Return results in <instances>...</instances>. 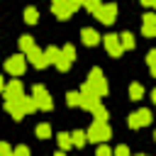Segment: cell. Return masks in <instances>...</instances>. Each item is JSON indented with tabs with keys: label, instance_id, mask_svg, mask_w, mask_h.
I'll return each mask as SVG.
<instances>
[{
	"label": "cell",
	"instance_id": "cell-1",
	"mask_svg": "<svg viewBox=\"0 0 156 156\" xmlns=\"http://www.w3.org/2000/svg\"><path fill=\"white\" fill-rule=\"evenodd\" d=\"M5 110H7L15 119H22L24 115H29V112L37 110V102H34V98L20 95V98H15V100H5Z\"/></svg>",
	"mask_w": 156,
	"mask_h": 156
},
{
	"label": "cell",
	"instance_id": "cell-2",
	"mask_svg": "<svg viewBox=\"0 0 156 156\" xmlns=\"http://www.w3.org/2000/svg\"><path fill=\"white\" fill-rule=\"evenodd\" d=\"M80 90H88V93H93V95H98V98H105L107 90H110V85H107L102 71H100V68H93V71L88 73V80L83 83Z\"/></svg>",
	"mask_w": 156,
	"mask_h": 156
},
{
	"label": "cell",
	"instance_id": "cell-3",
	"mask_svg": "<svg viewBox=\"0 0 156 156\" xmlns=\"http://www.w3.org/2000/svg\"><path fill=\"white\" fill-rule=\"evenodd\" d=\"M85 136H88V141H93V144H105V141L112 136V129H110L107 122H93L90 129L85 132Z\"/></svg>",
	"mask_w": 156,
	"mask_h": 156
},
{
	"label": "cell",
	"instance_id": "cell-4",
	"mask_svg": "<svg viewBox=\"0 0 156 156\" xmlns=\"http://www.w3.org/2000/svg\"><path fill=\"white\" fill-rule=\"evenodd\" d=\"M32 98H34V102H37V107L39 110H44V112H49L51 107H54V102H51V95H49V90L44 88V85H34L32 88Z\"/></svg>",
	"mask_w": 156,
	"mask_h": 156
},
{
	"label": "cell",
	"instance_id": "cell-5",
	"mask_svg": "<svg viewBox=\"0 0 156 156\" xmlns=\"http://www.w3.org/2000/svg\"><path fill=\"white\" fill-rule=\"evenodd\" d=\"M24 68H27V58H24V54H15V56H10L7 61H5V71L10 73V76H22L24 73Z\"/></svg>",
	"mask_w": 156,
	"mask_h": 156
},
{
	"label": "cell",
	"instance_id": "cell-6",
	"mask_svg": "<svg viewBox=\"0 0 156 156\" xmlns=\"http://www.w3.org/2000/svg\"><path fill=\"white\" fill-rule=\"evenodd\" d=\"M93 15H95L102 24H112V22L117 20V5H115V2H105V5H100Z\"/></svg>",
	"mask_w": 156,
	"mask_h": 156
},
{
	"label": "cell",
	"instance_id": "cell-7",
	"mask_svg": "<svg viewBox=\"0 0 156 156\" xmlns=\"http://www.w3.org/2000/svg\"><path fill=\"white\" fill-rule=\"evenodd\" d=\"M151 119H154L151 110L141 107V110H136V112H132V115H129V127H132V129H139V127H146V124H151Z\"/></svg>",
	"mask_w": 156,
	"mask_h": 156
},
{
	"label": "cell",
	"instance_id": "cell-8",
	"mask_svg": "<svg viewBox=\"0 0 156 156\" xmlns=\"http://www.w3.org/2000/svg\"><path fill=\"white\" fill-rule=\"evenodd\" d=\"M73 58H76V49L71 46V44H66L63 49H61V54H58V58H56V68L58 71H68L71 68V63H73Z\"/></svg>",
	"mask_w": 156,
	"mask_h": 156
},
{
	"label": "cell",
	"instance_id": "cell-9",
	"mask_svg": "<svg viewBox=\"0 0 156 156\" xmlns=\"http://www.w3.org/2000/svg\"><path fill=\"white\" fill-rule=\"evenodd\" d=\"M102 44H105V49H107V54L110 56H115V58H119L122 56V41H119V37L117 34H107V37H102Z\"/></svg>",
	"mask_w": 156,
	"mask_h": 156
},
{
	"label": "cell",
	"instance_id": "cell-10",
	"mask_svg": "<svg viewBox=\"0 0 156 156\" xmlns=\"http://www.w3.org/2000/svg\"><path fill=\"white\" fill-rule=\"evenodd\" d=\"M20 95H22V80L20 78H12L10 83H5V88H2V98L5 100H15Z\"/></svg>",
	"mask_w": 156,
	"mask_h": 156
},
{
	"label": "cell",
	"instance_id": "cell-11",
	"mask_svg": "<svg viewBox=\"0 0 156 156\" xmlns=\"http://www.w3.org/2000/svg\"><path fill=\"white\" fill-rule=\"evenodd\" d=\"M24 58H29L37 68H46L49 63H46V58H44V51L39 49V46H32L29 51H24Z\"/></svg>",
	"mask_w": 156,
	"mask_h": 156
},
{
	"label": "cell",
	"instance_id": "cell-12",
	"mask_svg": "<svg viewBox=\"0 0 156 156\" xmlns=\"http://www.w3.org/2000/svg\"><path fill=\"white\" fill-rule=\"evenodd\" d=\"M95 105H100V98L93 95V93H88V90H80V105H78V107H83V110H93Z\"/></svg>",
	"mask_w": 156,
	"mask_h": 156
},
{
	"label": "cell",
	"instance_id": "cell-13",
	"mask_svg": "<svg viewBox=\"0 0 156 156\" xmlns=\"http://www.w3.org/2000/svg\"><path fill=\"white\" fill-rule=\"evenodd\" d=\"M80 39H83V44H85V46H95V44H98L102 37H100V34H98L93 27H85V29L80 32Z\"/></svg>",
	"mask_w": 156,
	"mask_h": 156
},
{
	"label": "cell",
	"instance_id": "cell-14",
	"mask_svg": "<svg viewBox=\"0 0 156 156\" xmlns=\"http://www.w3.org/2000/svg\"><path fill=\"white\" fill-rule=\"evenodd\" d=\"M90 112H93L95 122H107V117H110V112L105 110V105H102V102H100V105H95V107H93Z\"/></svg>",
	"mask_w": 156,
	"mask_h": 156
},
{
	"label": "cell",
	"instance_id": "cell-15",
	"mask_svg": "<svg viewBox=\"0 0 156 156\" xmlns=\"http://www.w3.org/2000/svg\"><path fill=\"white\" fill-rule=\"evenodd\" d=\"M51 12H54V15L58 17V20H68V17L73 15V12H71V10L66 7V5H51Z\"/></svg>",
	"mask_w": 156,
	"mask_h": 156
},
{
	"label": "cell",
	"instance_id": "cell-16",
	"mask_svg": "<svg viewBox=\"0 0 156 156\" xmlns=\"http://www.w3.org/2000/svg\"><path fill=\"white\" fill-rule=\"evenodd\" d=\"M24 22L27 24H37L39 22V10L37 7H27L24 10Z\"/></svg>",
	"mask_w": 156,
	"mask_h": 156
},
{
	"label": "cell",
	"instance_id": "cell-17",
	"mask_svg": "<svg viewBox=\"0 0 156 156\" xmlns=\"http://www.w3.org/2000/svg\"><path fill=\"white\" fill-rule=\"evenodd\" d=\"M129 98L132 100H141L144 98V85L141 83H132L129 85Z\"/></svg>",
	"mask_w": 156,
	"mask_h": 156
},
{
	"label": "cell",
	"instance_id": "cell-18",
	"mask_svg": "<svg viewBox=\"0 0 156 156\" xmlns=\"http://www.w3.org/2000/svg\"><path fill=\"white\" fill-rule=\"evenodd\" d=\"M71 141H73V146H78V149H80V146L88 141V136H85V132H83V129H76V132L71 134Z\"/></svg>",
	"mask_w": 156,
	"mask_h": 156
},
{
	"label": "cell",
	"instance_id": "cell-19",
	"mask_svg": "<svg viewBox=\"0 0 156 156\" xmlns=\"http://www.w3.org/2000/svg\"><path fill=\"white\" fill-rule=\"evenodd\" d=\"M58 146H61V151H66V149H71L73 146V141H71V134L68 132H58Z\"/></svg>",
	"mask_w": 156,
	"mask_h": 156
},
{
	"label": "cell",
	"instance_id": "cell-20",
	"mask_svg": "<svg viewBox=\"0 0 156 156\" xmlns=\"http://www.w3.org/2000/svg\"><path fill=\"white\" fill-rule=\"evenodd\" d=\"M119 41H122V49H134V37H132V32H122L119 34Z\"/></svg>",
	"mask_w": 156,
	"mask_h": 156
},
{
	"label": "cell",
	"instance_id": "cell-21",
	"mask_svg": "<svg viewBox=\"0 0 156 156\" xmlns=\"http://www.w3.org/2000/svg\"><path fill=\"white\" fill-rule=\"evenodd\" d=\"M58 54H61V49H56V46H49V49H44V58H46V63H56Z\"/></svg>",
	"mask_w": 156,
	"mask_h": 156
},
{
	"label": "cell",
	"instance_id": "cell-22",
	"mask_svg": "<svg viewBox=\"0 0 156 156\" xmlns=\"http://www.w3.org/2000/svg\"><path fill=\"white\" fill-rule=\"evenodd\" d=\"M37 136H39V139H49V136H51V124H49V122L37 124Z\"/></svg>",
	"mask_w": 156,
	"mask_h": 156
},
{
	"label": "cell",
	"instance_id": "cell-23",
	"mask_svg": "<svg viewBox=\"0 0 156 156\" xmlns=\"http://www.w3.org/2000/svg\"><path fill=\"white\" fill-rule=\"evenodd\" d=\"M66 102H68V107H78V105H80V93H78V90H71V93L66 95Z\"/></svg>",
	"mask_w": 156,
	"mask_h": 156
},
{
	"label": "cell",
	"instance_id": "cell-24",
	"mask_svg": "<svg viewBox=\"0 0 156 156\" xmlns=\"http://www.w3.org/2000/svg\"><path fill=\"white\" fill-rule=\"evenodd\" d=\"M146 63H149V71H151V76L156 78V49H151V51L146 54Z\"/></svg>",
	"mask_w": 156,
	"mask_h": 156
},
{
	"label": "cell",
	"instance_id": "cell-25",
	"mask_svg": "<svg viewBox=\"0 0 156 156\" xmlns=\"http://www.w3.org/2000/svg\"><path fill=\"white\" fill-rule=\"evenodd\" d=\"M32 46H34V39H32L29 34H24V37H20V49H22V54H24V51H29Z\"/></svg>",
	"mask_w": 156,
	"mask_h": 156
},
{
	"label": "cell",
	"instance_id": "cell-26",
	"mask_svg": "<svg viewBox=\"0 0 156 156\" xmlns=\"http://www.w3.org/2000/svg\"><path fill=\"white\" fill-rule=\"evenodd\" d=\"M100 5H102L100 0H80V7H85V10H90V12H95Z\"/></svg>",
	"mask_w": 156,
	"mask_h": 156
},
{
	"label": "cell",
	"instance_id": "cell-27",
	"mask_svg": "<svg viewBox=\"0 0 156 156\" xmlns=\"http://www.w3.org/2000/svg\"><path fill=\"white\" fill-rule=\"evenodd\" d=\"M12 156H29V146H24V144L15 146V149H12Z\"/></svg>",
	"mask_w": 156,
	"mask_h": 156
},
{
	"label": "cell",
	"instance_id": "cell-28",
	"mask_svg": "<svg viewBox=\"0 0 156 156\" xmlns=\"http://www.w3.org/2000/svg\"><path fill=\"white\" fill-rule=\"evenodd\" d=\"M95 156H112V149H110L107 144H100L98 151H95Z\"/></svg>",
	"mask_w": 156,
	"mask_h": 156
},
{
	"label": "cell",
	"instance_id": "cell-29",
	"mask_svg": "<svg viewBox=\"0 0 156 156\" xmlns=\"http://www.w3.org/2000/svg\"><path fill=\"white\" fill-rule=\"evenodd\" d=\"M141 34H144V37H156V27L144 24V27H141Z\"/></svg>",
	"mask_w": 156,
	"mask_h": 156
},
{
	"label": "cell",
	"instance_id": "cell-30",
	"mask_svg": "<svg viewBox=\"0 0 156 156\" xmlns=\"http://www.w3.org/2000/svg\"><path fill=\"white\" fill-rule=\"evenodd\" d=\"M141 20H144V24H151V27H156V15H154V12H146Z\"/></svg>",
	"mask_w": 156,
	"mask_h": 156
},
{
	"label": "cell",
	"instance_id": "cell-31",
	"mask_svg": "<svg viewBox=\"0 0 156 156\" xmlns=\"http://www.w3.org/2000/svg\"><path fill=\"white\" fill-rule=\"evenodd\" d=\"M112 156H129V149H127L124 144H119V146L112 151Z\"/></svg>",
	"mask_w": 156,
	"mask_h": 156
},
{
	"label": "cell",
	"instance_id": "cell-32",
	"mask_svg": "<svg viewBox=\"0 0 156 156\" xmlns=\"http://www.w3.org/2000/svg\"><path fill=\"white\" fill-rule=\"evenodd\" d=\"M0 156H12V146L5 144V141H0Z\"/></svg>",
	"mask_w": 156,
	"mask_h": 156
},
{
	"label": "cell",
	"instance_id": "cell-33",
	"mask_svg": "<svg viewBox=\"0 0 156 156\" xmlns=\"http://www.w3.org/2000/svg\"><path fill=\"white\" fill-rule=\"evenodd\" d=\"M141 2H144L146 7H156V0H141Z\"/></svg>",
	"mask_w": 156,
	"mask_h": 156
},
{
	"label": "cell",
	"instance_id": "cell-34",
	"mask_svg": "<svg viewBox=\"0 0 156 156\" xmlns=\"http://www.w3.org/2000/svg\"><path fill=\"white\" fill-rule=\"evenodd\" d=\"M151 100H154V102H156V88H154V93H151Z\"/></svg>",
	"mask_w": 156,
	"mask_h": 156
},
{
	"label": "cell",
	"instance_id": "cell-35",
	"mask_svg": "<svg viewBox=\"0 0 156 156\" xmlns=\"http://www.w3.org/2000/svg\"><path fill=\"white\" fill-rule=\"evenodd\" d=\"M2 88H5V80H2V78H0V93H2Z\"/></svg>",
	"mask_w": 156,
	"mask_h": 156
},
{
	"label": "cell",
	"instance_id": "cell-36",
	"mask_svg": "<svg viewBox=\"0 0 156 156\" xmlns=\"http://www.w3.org/2000/svg\"><path fill=\"white\" fill-rule=\"evenodd\" d=\"M54 156H66V151H56V154H54Z\"/></svg>",
	"mask_w": 156,
	"mask_h": 156
},
{
	"label": "cell",
	"instance_id": "cell-37",
	"mask_svg": "<svg viewBox=\"0 0 156 156\" xmlns=\"http://www.w3.org/2000/svg\"><path fill=\"white\" fill-rule=\"evenodd\" d=\"M136 156H144V154H136Z\"/></svg>",
	"mask_w": 156,
	"mask_h": 156
},
{
	"label": "cell",
	"instance_id": "cell-38",
	"mask_svg": "<svg viewBox=\"0 0 156 156\" xmlns=\"http://www.w3.org/2000/svg\"><path fill=\"white\" fill-rule=\"evenodd\" d=\"M154 139H156V132H154Z\"/></svg>",
	"mask_w": 156,
	"mask_h": 156
}]
</instances>
